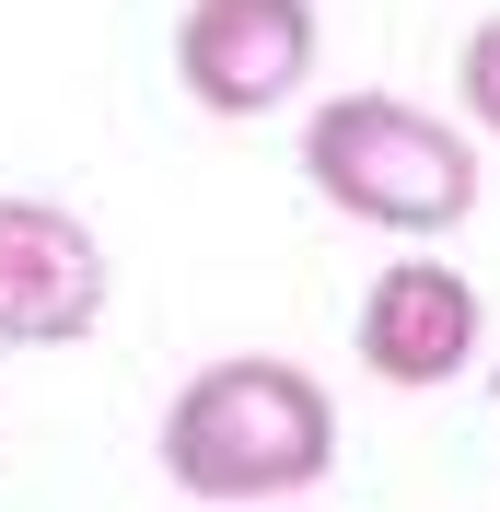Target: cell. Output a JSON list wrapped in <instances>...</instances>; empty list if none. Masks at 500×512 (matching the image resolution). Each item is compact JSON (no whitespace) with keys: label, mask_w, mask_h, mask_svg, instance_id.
Segmentation results:
<instances>
[{"label":"cell","mask_w":500,"mask_h":512,"mask_svg":"<svg viewBox=\"0 0 500 512\" xmlns=\"http://www.w3.org/2000/svg\"><path fill=\"white\" fill-rule=\"evenodd\" d=\"M280 512H303V501H280Z\"/></svg>","instance_id":"obj_7"},{"label":"cell","mask_w":500,"mask_h":512,"mask_svg":"<svg viewBox=\"0 0 500 512\" xmlns=\"http://www.w3.org/2000/svg\"><path fill=\"white\" fill-rule=\"evenodd\" d=\"M105 326V245L59 198H0V350H70Z\"/></svg>","instance_id":"obj_4"},{"label":"cell","mask_w":500,"mask_h":512,"mask_svg":"<svg viewBox=\"0 0 500 512\" xmlns=\"http://www.w3.org/2000/svg\"><path fill=\"white\" fill-rule=\"evenodd\" d=\"M489 338V303L454 256H396L373 291H361V373L373 384H454Z\"/></svg>","instance_id":"obj_5"},{"label":"cell","mask_w":500,"mask_h":512,"mask_svg":"<svg viewBox=\"0 0 500 512\" xmlns=\"http://www.w3.org/2000/svg\"><path fill=\"white\" fill-rule=\"evenodd\" d=\"M326 466H338V408H326V384L303 361L221 350L163 408V478L210 512H280Z\"/></svg>","instance_id":"obj_1"},{"label":"cell","mask_w":500,"mask_h":512,"mask_svg":"<svg viewBox=\"0 0 500 512\" xmlns=\"http://www.w3.org/2000/svg\"><path fill=\"white\" fill-rule=\"evenodd\" d=\"M314 0H187L175 12V82L198 117H268L314 82Z\"/></svg>","instance_id":"obj_3"},{"label":"cell","mask_w":500,"mask_h":512,"mask_svg":"<svg viewBox=\"0 0 500 512\" xmlns=\"http://www.w3.org/2000/svg\"><path fill=\"white\" fill-rule=\"evenodd\" d=\"M303 175L326 210L373 233H407V245H442V233L477 210V140L454 117L407 94H338L303 117Z\"/></svg>","instance_id":"obj_2"},{"label":"cell","mask_w":500,"mask_h":512,"mask_svg":"<svg viewBox=\"0 0 500 512\" xmlns=\"http://www.w3.org/2000/svg\"><path fill=\"white\" fill-rule=\"evenodd\" d=\"M454 94H466V128H477V140H500V12L466 35V59H454Z\"/></svg>","instance_id":"obj_6"}]
</instances>
